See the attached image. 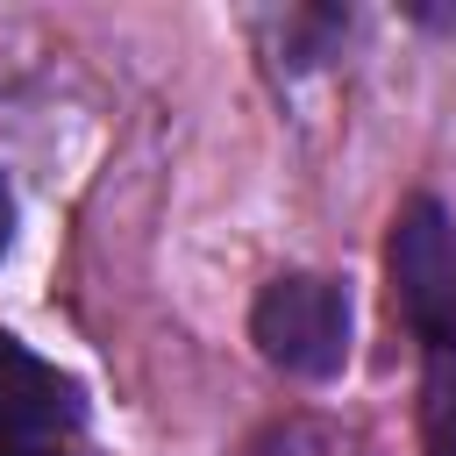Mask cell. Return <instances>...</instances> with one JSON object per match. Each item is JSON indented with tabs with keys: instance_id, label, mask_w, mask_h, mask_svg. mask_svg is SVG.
Segmentation results:
<instances>
[{
	"instance_id": "obj_3",
	"label": "cell",
	"mask_w": 456,
	"mask_h": 456,
	"mask_svg": "<svg viewBox=\"0 0 456 456\" xmlns=\"http://www.w3.org/2000/svg\"><path fill=\"white\" fill-rule=\"evenodd\" d=\"M78 420V392L57 363H43L36 349H21L14 335H0V435H14L21 449H36V435H57Z\"/></svg>"
},
{
	"instance_id": "obj_4",
	"label": "cell",
	"mask_w": 456,
	"mask_h": 456,
	"mask_svg": "<svg viewBox=\"0 0 456 456\" xmlns=\"http://www.w3.org/2000/svg\"><path fill=\"white\" fill-rule=\"evenodd\" d=\"M420 456H456V349L428 356V378H420Z\"/></svg>"
},
{
	"instance_id": "obj_2",
	"label": "cell",
	"mask_w": 456,
	"mask_h": 456,
	"mask_svg": "<svg viewBox=\"0 0 456 456\" xmlns=\"http://www.w3.org/2000/svg\"><path fill=\"white\" fill-rule=\"evenodd\" d=\"M392 306L428 349H456V221L435 200H406L385 242Z\"/></svg>"
},
{
	"instance_id": "obj_5",
	"label": "cell",
	"mask_w": 456,
	"mask_h": 456,
	"mask_svg": "<svg viewBox=\"0 0 456 456\" xmlns=\"http://www.w3.org/2000/svg\"><path fill=\"white\" fill-rule=\"evenodd\" d=\"M256 456H363V449H356V435H342L328 420H285V428L264 435Z\"/></svg>"
},
{
	"instance_id": "obj_1",
	"label": "cell",
	"mask_w": 456,
	"mask_h": 456,
	"mask_svg": "<svg viewBox=\"0 0 456 456\" xmlns=\"http://www.w3.org/2000/svg\"><path fill=\"white\" fill-rule=\"evenodd\" d=\"M249 335H256V349L278 370H292V378H335L349 363V292L335 278H314V271L271 278L256 292Z\"/></svg>"
},
{
	"instance_id": "obj_7",
	"label": "cell",
	"mask_w": 456,
	"mask_h": 456,
	"mask_svg": "<svg viewBox=\"0 0 456 456\" xmlns=\"http://www.w3.org/2000/svg\"><path fill=\"white\" fill-rule=\"evenodd\" d=\"M7 456H57V449H7Z\"/></svg>"
},
{
	"instance_id": "obj_6",
	"label": "cell",
	"mask_w": 456,
	"mask_h": 456,
	"mask_svg": "<svg viewBox=\"0 0 456 456\" xmlns=\"http://www.w3.org/2000/svg\"><path fill=\"white\" fill-rule=\"evenodd\" d=\"M7 235H14V207H7V185H0V249H7Z\"/></svg>"
}]
</instances>
